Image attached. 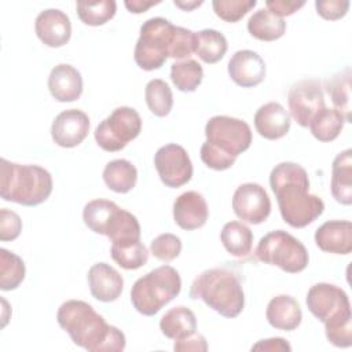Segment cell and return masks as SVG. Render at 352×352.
Masks as SVG:
<instances>
[{
    "label": "cell",
    "mask_w": 352,
    "mask_h": 352,
    "mask_svg": "<svg viewBox=\"0 0 352 352\" xmlns=\"http://www.w3.org/2000/svg\"><path fill=\"white\" fill-rule=\"evenodd\" d=\"M270 186L283 221L293 228L307 227L324 210V202L318 195L309 194L307 170L296 162L275 165L270 175Z\"/></svg>",
    "instance_id": "6da1fadb"
},
{
    "label": "cell",
    "mask_w": 352,
    "mask_h": 352,
    "mask_svg": "<svg viewBox=\"0 0 352 352\" xmlns=\"http://www.w3.org/2000/svg\"><path fill=\"white\" fill-rule=\"evenodd\" d=\"M56 320L76 345L89 352H121L125 348L124 333L107 324L85 301H65L58 309Z\"/></svg>",
    "instance_id": "7a4b0ae2"
},
{
    "label": "cell",
    "mask_w": 352,
    "mask_h": 352,
    "mask_svg": "<svg viewBox=\"0 0 352 352\" xmlns=\"http://www.w3.org/2000/svg\"><path fill=\"white\" fill-rule=\"evenodd\" d=\"M192 52V30L175 26L162 16H154L140 26V36L135 45L133 58L140 69L151 72L160 69L169 56L188 59Z\"/></svg>",
    "instance_id": "3957f363"
},
{
    "label": "cell",
    "mask_w": 352,
    "mask_h": 352,
    "mask_svg": "<svg viewBox=\"0 0 352 352\" xmlns=\"http://www.w3.org/2000/svg\"><path fill=\"white\" fill-rule=\"evenodd\" d=\"M206 140L201 146L202 162L214 170L231 168L236 157L252 144V129L246 121L230 116H213L205 125Z\"/></svg>",
    "instance_id": "277c9868"
},
{
    "label": "cell",
    "mask_w": 352,
    "mask_h": 352,
    "mask_svg": "<svg viewBox=\"0 0 352 352\" xmlns=\"http://www.w3.org/2000/svg\"><path fill=\"white\" fill-rule=\"evenodd\" d=\"M309 312L324 324L326 337L338 348L352 345V314L348 294L331 283L311 286L305 298Z\"/></svg>",
    "instance_id": "5b68a950"
},
{
    "label": "cell",
    "mask_w": 352,
    "mask_h": 352,
    "mask_svg": "<svg viewBox=\"0 0 352 352\" xmlns=\"http://www.w3.org/2000/svg\"><path fill=\"white\" fill-rule=\"evenodd\" d=\"M190 297L202 300L224 318L238 316L245 307V294L238 275L224 267L209 268L195 276Z\"/></svg>",
    "instance_id": "8992f818"
},
{
    "label": "cell",
    "mask_w": 352,
    "mask_h": 352,
    "mask_svg": "<svg viewBox=\"0 0 352 352\" xmlns=\"http://www.w3.org/2000/svg\"><path fill=\"white\" fill-rule=\"evenodd\" d=\"M52 192L51 173L38 165H21L6 158L0 161V195L4 201L37 206Z\"/></svg>",
    "instance_id": "52a82bcc"
},
{
    "label": "cell",
    "mask_w": 352,
    "mask_h": 352,
    "mask_svg": "<svg viewBox=\"0 0 352 352\" xmlns=\"http://www.w3.org/2000/svg\"><path fill=\"white\" fill-rule=\"evenodd\" d=\"M180 290L182 279L179 272L170 265H161L133 283L131 289V302L139 314L153 316L179 296Z\"/></svg>",
    "instance_id": "ba28073f"
},
{
    "label": "cell",
    "mask_w": 352,
    "mask_h": 352,
    "mask_svg": "<svg viewBox=\"0 0 352 352\" xmlns=\"http://www.w3.org/2000/svg\"><path fill=\"white\" fill-rule=\"evenodd\" d=\"M256 257L265 264L276 265L289 274H297L307 268L309 256L307 248L283 230L265 234L256 248Z\"/></svg>",
    "instance_id": "9c48e42d"
},
{
    "label": "cell",
    "mask_w": 352,
    "mask_h": 352,
    "mask_svg": "<svg viewBox=\"0 0 352 352\" xmlns=\"http://www.w3.org/2000/svg\"><path fill=\"white\" fill-rule=\"evenodd\" d=\"M142 131L139 113L128 106L113 110L95 129V140L104 151H120L131 140L136 139Z\"/></svg>",
    "instance_id": "30bf717a"
},
{
    "label": "cell",
    "mask_w": 352,
    "mask_h": 352,
    "mask_svg": "<svg viewBox=\"0 0 352 352\" xmlns=\"http://www.w3.org/2000/svg\"><path fill=\"white\" fill-rule=\"evenodd\" d=\"M290 117L302 128L309 125L312 117L324 107L323 87L319 80L304 78L294 82L287 95Z\"/></svg>",
    "instance_id": "8fae6325"
},
{
    "label": "cell",
    "mask_w": 352,
    "mask_h": 352,
    "mask_svg": "<svg viewBox=\"0 0 352 352\" xmlns=\"http://www.w3.org/2000/svg\"><path fill=\"white\" fill-rule=\"evenodd\" d=\"M154 166L161 182L170 188L184 186L192 176V162L180 144L169 143L160 147L154 155Z\"/></svg>",
    "instance_id": "7c38bea8"
},
{
    "label": "cell",
    "mask_w": 352,
    "mask_h": 352,
    "mask_svg": "<svg viewBox=\"0 0 352 352\" xmlns=\"http://www.w3.org/2000/svg\"><path fill=\"white\" fill-rule=\"evenodd\" d=\"M232 209L242 221L260 224L271 213V199L260 184L243 183L232 195Z\"/></svg>",
    "instance_id": "4fadbf2b"
},
{
    "label": "cell",
    "mask_w": 352,
    "mask_h": 352,
    "mask_svg": "<svg viewBox=\"0 0 352 352\" xmlns=\"http://www.w3.org/2000/svg\"><path fill=\"white\" fill-rule=\"evenodd\" d=\"M89 132V117L78 109L59 113L51 125L52 140L66 148L78 146Z\"/></svg>",
    "instance_id": "5bb4252c"
},
{
    "label": "cell",
    "mask_w": 352,
    "mask_h": 352,
    "mask_svg": "<svg viewBox=\"0 0 352 352\" xmlns=\"http://www.w3.org/2000/svg\"><path fill=\"white\" fill-rule=\"evenodd\" d=\"M37 37L51 48H58L69 43L72 36V23L69 16L58 10L48 8L41 11L34 21Z\"/></svg>",
    "instance_id": "9a60e30c"
},
{
    "label": "cell",
    "mask_w": 352,
    "mask_h": 352,
    "mask_svg": "<svg viewBox=\"0 0 352 352\" xmlns=\"http://www.w3.org/2000/svg\"><path fill=\"white\" fill-rule=\"evenodd\" d=\"M265 63L261 56L252 50L236 51L228 62V74L231 80L242 87L252 88L265 78Z\"/></svg>",
    "instance_id": "2e32d148"
},
{
    "label": "cell",
    "mask_w": 352,
    "mask_h": 352,
    "mask_svg": "<svg viewBox=\"0 0 352 352\" xmlns=\"http://www.w3.org/2000/svg\"><path fill=\"white\" fill-rule=\"evenodd\" d=\"M209 216L206 199L197 191H186L173 202L175 223L187 231H192L205 226Z\"/></svg>",
    "instance_id": "e0dca14e"
},
{
    "label": "cell",
    "mask_w": 352,
    "mask_h": 352,
    "mask_svg": "<svg viewBox=\"0 0 352 352\" xmlns=\"http://www.w3.org/2000/svg\"><path fill=\"white\" fill-rule=\"evenodd\" d=\"M87 279L91 294L102 302L116 301L124 289V279L120 272L103 261L89 268Z\"/></svg>",
    "instance_id": "ac0fdd59"
},
{
    "label": "cell",
    "mask_w": 352,
    "mask_h": 352,
    "mask_svg": "<svg viewBox=\"0 0 352 352\" xmlns=\"http://www.w3.org/2000/svg\"><path fill=\"white\" fill-rule=\"evenodd\" d=\"M316 246L333 254L352 252V223L348 220H329L315 231Z\"/></svg>",
    "instance_id": "d6986e66"
},
{
    "label": "cell",
    "mask_w": 352,
    "mask_h": 352,
    "mask_svg": "<svg viewBox=\"0 0 352 352\" xmlns=\"http://www.w3.org/2000/svg\"><path fill=\"white\" fill-rule=\"evenodd\" d=\"M253 121L260 136L268 140H276L289 132L292 117L280 103L268 102L258 107Z\"/></svg>",
    "instance_id": "ffe728a7"
},
{
    "label": "cell",
    "mask_w": 352,
    "mask_h": 352,
    "mask_svg": "<svg viewBox=\"0 0 352 352\" xmlns=\"http://www.w3.org/2000/svg\"><path fill=\"white\" fill-rule=\"evenodd\" d=\"M48 89L58 102H74L82 94V77L72 65L59 63L50 73Z\"/></svg>",
    "instance_id": "44dd1931"
},
{
    "label": "cell",
    "mask_w": 352,
    "mask_h": 352,
    "mask_svg": "<svg viewBox=\"0 0 352 352\" xmlns=\"http://www.w3.org/2000/svg\"><path fill=\"white\" fill-rule=\"evenodd\" d=\"M265 316L272 327L278 330L292 331L300 326L302 312L294 297L289 294H279L270 300Z\"/></svg>",
    "instance_id": "7402d4cb"
},
{
    "label": "cell",
    "mask_w": 352,
    "mask_h": 352,
    "mask_svg": "<svg viewBox=\"0 0 352 352\" xmlns=\"http://www.w3.org/2000/svg\"><path fill=\"white\" fill-rule=\"evenodd\" d=\"M331 194L338 204H352V151L346 148L336 155L331 165Z\"/></svg>",
    "instance_id": "603a6c76"
},
{
    "label": "cell",
    "mask_w": 352,
    "mask_h": 352,
    "mask_svg": "<svg viewBox=\"0 0 352 352\" xmlns=\"http://www.w3.org/2000/svg\"><path fill=\"white\" fill-rule=\"evenodd\" d=\"M160 329L170 340H183L195 333L197 318L190 308L177 305L165 312L160 320Z\"/></svg>",
    "instance_id": "cb8c5ba5"
},
{
    "label": "cell",
    "mask_w": 352,
    "mask_h": 352,
    "mask_svg": "<svg viewBox=\"0 0 352 352\" xmlns=\"http://www.w3.org/2000/svg\"><path fill=\"white\" fill-rule=\"evenodd\" d=\"M249 33L261 41H275L286 32V22L267 8L257 10L248 21Z\"/></svg>",
    "instance_id": "d4e9b609"
},
{
    "label": "cell",
    "mask_w": 352,
    "mask_h": 352,
    "mask_svg": "<svg viewBox=\"0 0 352 352\" xmlns=\"http://www.w3.org/2000/svg\"><path fill=\"white\" fill-rule=\"evenodd\" d=\"M103 180L114 192H129L138 180V170L128 160H113L103 169Z\"/></svg>",
    "instance_id": "484cf974"
},
{
    "label": "cell",
    "mask_w": 352,
    "mask_h": 352,
    "mask_svg": "<svg viewBox=\"0 0 352 352\" xmlns=\"http://www.w3.org/2000/svg\"><path fill=\"white\" fill-rule=\"evenodd\" d=\"M220 239L231 256L245 257L252 250L253 232L241 221H228L221 228Z\"/></svg>",
    "instance_id": "4316f807"
},
{
    "label": "cell",
    "mask_w": 352,
    "mask_h": 352,
    "mask_svg": "<svg viewBox=\"0 0 352 352\" xmlns=\"http://www.w3.org/2000/svg\"><path fill=\"white\" fill-rule=\"evenodd\" d=\"M228 48L227 38L214 29H204L195 32L194 52L205 63H216L226 55Z\"/></svg>",
    "instance_id": "83f0119b"
},
{
    "label": "cell",
    "mask_w": 352,
    "mask_h": 352,
    "mask_svg": "<svg viewBox=\"0 0 352 352\" xmlns=\"http://www.w3.org/2000/svg\"><path fill=\"white\" fill-rule=\"evenodd\" d=\"M351 78L352 73L349 67L342 69L341 72L333 74L326 81V92L329 94L334 109L338 110L345 122H351Z\"/></svg>",
    "instance_id": "f1b7e54d"
},
{
    "label": "cell",
    "mask_w": 352,
    "mask_h": 352,
    "mask_svg": "<svg viewBox=\"0 0 352 352\" xmlns=\"http://www.w3.org/2000/svg\"><path fill=\"white\" fill-rule=\"evenodd\" d=\"M344 116L331 107L320 109L309 121V129L319 142H333L344 128Z\"/></svg>",
    "instance_id": "f546056e"
},
{
    "label": "cell",
    "mask_w": 352,
    "mask_h": 352,
    "mask_svg": "<svg viewBox=\"0 0 352 352\" xmlns=\"http://www.w3.org/2000/svg\"><path fill=\"white\" fill-rule=\"evenodd\" d=\"M106 236L111 241V243L140 241V224L136 216L125 209L118 208L107 226Z\"/></svg>",
    "instance_id": "4dcf8cb0"
},
{
    "label": "cell",
    "mask_w": 352,
    "mask_h": 352,
    "mask_svg": "<svg viewBox=\"0 0 352 352\" xmlns=\"http://www.w3.org/2000/svg\"><path fill=\"white\" fill-rule=\"evenodd\" d=\"M111 258L124 270H138L147 264L148 250L140 241L111 243Z\"/></svg>",
    "instance_id": "1f68e13d"
},
{
    "label": "cell",
    "mask_w": 352,
    "mask_h": 352,
    "mask_svg": "<svg viewBox=\"0 0 352 352\" xmlns=\"http://www.w3.org/2000/svg\"><path fill=\"white\" fill-rule=\"evenodd\" d=\"M120 206L109 199H94L89 201L82 210V220L85 226L100 235H106L107 226Z\"/></svg>",
    "instance_id": "d6a6232c"
},
{
    "label": "cell",
    "mask_w": 352,
    "mask_h": 352,
    "mask_svg": "<svg viewBox=\"0 0 352 352\" xmlns=\"http://www.w3.org/2000/svg\"><path fill=\"white\" fill-rule=\"evenodd\" d=\"M204 78V69L195 59L177 60L170 66V80L179 91L192 92Z\"/></svg>",
    "instance_id": "836d02e7"
},
{
    "label": "cell",
    "mask_w": 352,
    "mask_h": 352,
    "mask_svg": "<svg viewBox=\"0 0 352 352\" xmlns=\"http://www.w3.org/2000/svg\"><path fill=\"white\" fill-rule=\"evenodd\" d=\"M144 98L148 110L157 117H165L173 106V95L170 87L161 78L150 80L144 89Z\"/></svg>",
    "instance_id": "e575fe53"
},
{
    "label": "cell",
    "mask_w": 352,
    "mask_h": 352,
    "mask_svg": "<svg viewBox=\"0 0 352 352\" xmlns=\"http://www.w3.org/2000/svg\"><path fill=\"white\" fill-rule=\"evenodd\" d=\"M25 263L23 260L1 248L0 249V289L1 290H14L25 279Z\"/></svg>",
    "instance_id": "d590c367"
},
{
    "label": "cell",
    "mask_w": 352,
    "mask_h": 352,
    "mask_svg": "<svg viewBox=\"0 0 352 352\" xmlns=\"http://www.w3.org/2000/svg\"><path fill=\"white\" fill-rule=\"evenodd\" d=\"M77 15L80 21L89 26H100L110 21L117 11L114 0L100 1H77Z\"/></svg>",
    "instance_id": "8d00e7d4"
},
{
    "label": "cell",
    "mask_w": 352,
    "mask_h": 352,
    "mask_svg": "<svg viewBox=\"0 0 352 352\" xmlns=\"http://www.w3.org/2000/svg\"><path fill=\"white\" fill-rule=\"evenodd\" d=\"M257 4L256 0H213L212 7L214 14L230 23L238 22L246 15L254 6Z\"/></svg>",
    "instance_id": "74e56055"
},
{
    "label": "cell",
    "mask_w": 352,
    "mask_h": 352,
    "mask_svg": "<svg viewBox=\"0 0 352 352\" xmlns=\"http://www.w3.org/2000/svg\"><path fill=\"white\" fill-rule=\"evenodd\" d=\"M150 250L153 256L164 263H169L179 257L182 252V241L175 234H161L151 241Z\"/></svg>",
    "instance_id": "f35d334b"
},
{
    "label": "cell",
    "mask_w": 352,
    "mask_h": 352,
    "mask_svg": "<svg viewBox=\"0 0 352 352\" xmlns=\"http://www.w3.org/2000/svg\"><path fill=\"white\" fill-rule=\"evenodd\" d=\"M22 231V220L21 217L8 209L0 210V239L3 242L6 241H14L19 236Z\"/></svg>",
    "instance_id": "ab89813d"
},
{
    "label": "cell",
    "mask_w": 352,
    "mask_h": 352,
    "mask_svg": "<svg viewBox=\"0 0 352 352\" xmlns=\"http://www.w3.org/2000/svg\"><path fill=\"white\" fill-rule=\"evenodd\" d=\"M316 12L327 21H337L346 15L349 8L348 0H318L315 1Z\"/></svg>",
    "instance_id": "60d3db41"
},
{
    "label": "cell",
    "mask_w": 352,
    "mask_h": 352,
    "mask_svg": "<svg viewBox=\"0 0 352 352\" xmlns=\"http://www.w3.org/2000/svg\"><path fill=\"white\" fill-rule=\"evenodd\" d=\"M173 349L176 352H206L208 351V344L206 340L202 334L194 333L183 340L175 341Z\"/></svg>",
    "instance_id": "b9f144b4"
},
{
    "label": "cell",
    "mask_w": 352,
    "mask_h": 352,
    "mask_svg": "<svg viewBox=\"0 0 352 352\" xmlns=\"http://www.w3.org/2000/svg\"><path fill=\"white\" fill-rule=\"evenodd\" d=\"M304 4L305 1H296V0H267L265 1L267 10L279 18L294 14Z\"/></svg>",
    "instance_id": "7bdbcfd3"
},
{
    "label": "cell",
    "mask_w": 352,
    "mask_h": 352,
    "mask_svg": "<svg viewBox=\"0 0 352 352\" xmlns=\"http://www.w3.org/2000/svg\"><path fill=\"white\" fill-rule=\"evenodd\" d=\"M252 351H268V352H279V351H292L290 344L280 337L260 340L257 344L252 346Z\"/></svg>",
    "instance_id": "ee69618b"
},
{
    "label": "cell",
    "mask_w": 352,
    "mask_h": 352,
    "mask_svg": "<svg viewBox=\"0 0 352 352\" xmlns=\"http://www.w3.org/2000/svg\"><path fill=\"white\" fill-rule=\"evenodd\" d=\"M161 1H142V0H126L124 4L125 7L128 8L129 12H133V14H142L144 11H147L150 7L155 6V4H160Z\"/></svg>",
    "instance_id": "f6af8a7d"
},
{
    "label": "cell",
    "mask_w": 352,
    "mask_h": 352,
    "mask_svg": "<svg viewBox=\"0 0 352 352\" xmlns=\"http://www.w3.org/2000/svg\"><path fill=\"white\" fill-rule=\"evenodd\" d=\"M202 3H204V1H179V0H175V1H173V4H175L176 7H179V8L184 10V11H191V10H194L195 7H199Z\"/></svg>",
    "instance_id": "bcb514c9"
}]
</instances>
